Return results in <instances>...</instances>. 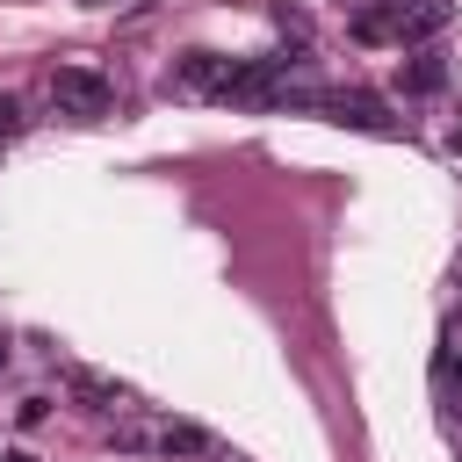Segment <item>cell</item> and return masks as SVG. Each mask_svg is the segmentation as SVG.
Wrapping results in <instances>:
<instances>
[{
    "label": "cell",
    "mask_w": 462,
    "mask_h": 462,
    "mask_svg": "<svg viewBox=\"0 0 462 462\" xmlns=\"http://www.w3.org/2000/svg\"><path fill=\"white\" fill-rule=\"evenodd\" d=\"M108 448L180 462V455H209V426H195V419H166V411H137V404H130V411L108 419Z\"/></svg>",
    "instance_id": "6da1fadb"
},
{
    "label": "cell",
    "mask_w": 462,
    "mask_h": 462,
    "mask_svg": "<svg viewBox=\"0 0 462 462\" xmlns=\"http://www.w3.org/2000/svg\"><path fill=\"white\" fill-rule=\"evenodd\" d=\"M43 94H51V108H58V116H72V123H101V116H108V101H116V87H108L94 65H58Z\"/></svg>",
    "instance_id": "7a4b0ae2"
},
{
    "label": "cell",
    "mask_w": 462,
    "mask_h": 462,
    "mask_svg": "<svg viewBox=\"0 0 462 462\" xmlns=\"http://www.w3.org/2000/svg\"><path fill=\"white\" fill-rule=\"evenodd\" d=\"M303 108H318L325 123L368 130V137H397V116H390L375 94H361V87H310V101H303Z\"/></svg>",
    "instance_id": "3957f363"
},
{
    "label": "cell",
    "mask_w": 462,
    "mask_h": 462,
    "mask_svg": "<svg viewBox=\"0 0 462 462\" xmlns=\"http://www.w3.org/2000/svg\"><path fill=\"white\" fill-rule=\"evenodd\" d=\"M448 22H455V0H390V22H383V29H390L397 43H426V36H440Z\"/></svg>",
    "instance_id": "277c9868"
},
{
    "label": "cell",
    "mask_w": 462,
    "mask_h": 462,
    "mask_svg": "<svg viewBox=\"0 0 462 462\" xmlns=\"http://www.w3.org/2000/svg\"><path fill=\"white\" fill-rule=\"evenodd\" d=\"M65 390H72V404H79V411H101V419L130 411V383L101 375V368H72V375H65Z\"/></svg>",
    "instance_id": "5b68a950"
},
{
    "label": "cell",
    "mask_w": 462,
    "mask_h": 462,
    "mask_svg": "<svg viewBox=\"0 0 462 462\" xmlns=\"http://www.w3.org/2000/svg\"><path fill=\"white\" fill-rule=\"evenodd\" d=\"M448 87V58L440 51H411L404 58V94H440Z\"/></svg>",
    "instance_id": "8992f818"
},
{
    "label": "cell",
    "mask_w": 462,
    "mask_h": 462,
    "mask_svg": "<svg viewBox=\"0 0 462 462\" xmlns=\"http://www.w3.org/2000/svg\"><path fill=\"white\" fill-rule=\"evenodd\" d=\"M433 383H440V390H462V354H455V346L433 354Z\"/></svg>",
    "instance_id": "52a82bcc"
},
{
    "label": "cell",
    "mask_w": 462,
    "mask_h": 462,
    "mask_svg": "<svg viewBox=\"0 0 462 462\" xmlns=\"http://www.w3.org/2000/svg\"><path fill=\"white\" fill-rule=\"evenodd\" d=\"M22 123H29V116H22V101H14V94H0V137H14Z\"/></svg>",
    "instance_id": "ba28073f"
},
{
    "label": "cell",
    "mask_w": 462,
    "mask_h": 462,
    "mask_svg": "<svg viewBox=\"0 0 462 462\" xmlns=\"http://www.w3.org/2000/svg\"><path fill=\"white\" fill-rule=\"evenodd\" d=\"M51 419V397H22V426H43Z\"/></svg>",
    "instance_id": "9c48e42d"
},
{
    "label": "cell",
    "mask_w": 462,
    "mask_h": 462,
    "mask_svg": "<svg viewBox=\"0 0 462 462\" xmlns=\"http://www.w3.org/2000/svg\"><path fill=\"white\" fill-rule=\"evenodd\" d=\"M448 152H455V159H462V123H455V130H448Z\"/></svg>",
    "instance_id": "30bf717a"
},
{
    "label": "cell",
    "mask_w": 462,
    "mask_h": 462,
    "mask_svg": "<svg viewBox=\"0 0 462 462\" xmlns=\"http://www.w3.org/2000/svg\"><path fill=\"white\" fill-rule=\"evenodd\" d=\"M0 462H36V455H29V448H7V455H0Z\"/></svg>",
    "instance_id": "8fae6325"
},
{
    "label": "cell",
    "mask_w": 462,
    "mask_h": 462,
    "mask_svg": "<svg viewBox=\"0 0 462 462\" xmlns=\"http://www.w3.org/2000/svg\"><path fill=\"white\" fill-rule=\"evenodd\" d=\"M0 368H7V339H0Z\"/></svg>",
    "instance_id": "7c38bea8"
}]
</instances>
